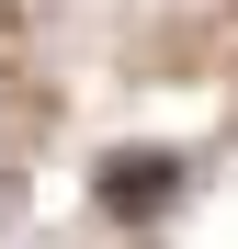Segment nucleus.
Returning <instances> with one entry per match:
<instances>
[{"instance_id": "f257e3e1", "label": "nucleus", "mask_w": 238, "mask_h": 249, "mask_svg": "<svg viewBox=\"0 0 238 249\" xmlns=\"http://www.w3.org/2000/svg\"><path fill=\"white\" fill-rule=\"evenodd\" d=\"M182 193H193V159L182 147H102V170H91L102 227H159Z\"/></svg>"}]
</instances>
